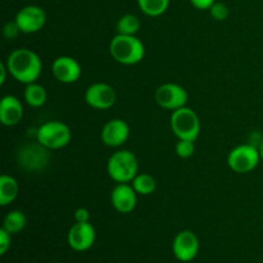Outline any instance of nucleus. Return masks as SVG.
<instances>
[{
	"instance_id": "f257e3e1",
	"label": "nucleus",
	"mask_w": 263,
	"mask_h": 263,
	"mask_svg": "<svg viewBox=\"0 0 263 263\" xmlns=\"http://www.w3.org/2000/svg\"><path fill=\"white\" fill-rule=\"evenodd\" d=\"M5 64L9 74L21 84H32L37 81L43 71V62L37 53L27 48L13 50L8 55Z\"/></svg>"
},
{
	"instance_id": "f03ea898",
	"label": "nucleus",
	"mask_w": 263,
	"mask_h": 263,
	"mask_svg": "<svg viewBox=\"0 0 263 263\" xmlns=\"http://www.w3.org/2000/svg\"><path fill=\"white\" fill-rule=\"evenodd\" d=\"M110 57L123 66L140 63L145 57V46L136 35L117 33L109 43Z\"/></svg>"
},
{
	"instance_id": "7ed1b4c3",
	"label": "nucleus",
	"mask_w": 263,
	"mask_h": 263,
	"mask_svg": "<svg viewBox=\"0 0 263 263\" xmlns=\"http://www.w3.org/2000/svg\"><path fill=\"white\" fill-rule=\"evenodd\" d=\"M107 172L117 184L131 182L139 174L138 158L127 149L115 152L107 162Z\"/></svg>"
},
{
	"instance_id": "20e7f679",
	"label": "nucleus",
	"mask_w": 263,
	"mask_h": 263,
	"mask_svg": "<svg viewBox=\"0 0 263 263\" xmlns=\"http://www.w3.org/2000/svg\"><path fill=\"white\" fill-rule=\"evenodd\" d=\"M170 125L172 133L179 140L195 141L200 134L199 117L194 109L186 105L171 113Z\"/></svg>"
},
{
	"instance_id": "39448f33",
	"label": "nucleus",
	"mask_w": 263,
	"mask_h": 263,
	"mask_svg": "<svg viewBox=\"0 0 263 263\" xmlns=\"http://www.w3.org/2000/svg\"><path fill=\"white\" fill-rule=\"evenodd\" d=\"M72 131L62 121H48L36 131V141L49 151H58L71 143Z\"/></svg>"
},
{
	"instance_id": "423d86ee",
	"label": "nucleus",
	"mask_w": 263,
	"mask_h": 263,
	"mask_svg": "<svg viewBox=\"0 0 263 263\" xmlns=\"http://www.w3.org/2000/svg\"><path fill=\"white\" fill-rule=\"evenodd\" d=\"M259 149L252 144H241L231 149L228 156V166L236 174H249L261 162Z\"/></svg>"
},
{
	"instance_id": "0eeeda50",
	"label": "nucleus",
	"mask_w": 263,
	"mask_h": 263,
	"mask_svg": "<svg viewBox=\"0 0 263 263\" xmlns=\"http://www.w3.org/2000/svg\"><path fill=\"white\" fill-rule=\"evenodd\" d=\"M154 99L161 108L174 112L186 105L189 95L181 85L175 84V82H166L156 90Z\"/></svg>"
},
{
	"instance_id": "6e6552de",
	"label": "nucleus",
	"mask_w": 263,
	"mask_h": 263,
	"mask_svg": "<svg viewBox=\"0 0 263 263\" xmlns=\"http://www.w3.org/2000/svg\"><path fill=\"white\" fill-rule=\"evenodd\" d=\"M117 94L115 87L105 82H95L85 91V102L97 110H107L116 104Z\"/></svg>"
},
{
	"instance_id": "1a4fd4ad",
	"label": "nucleus",
	"mask_w": 263,
	"mask_h": 263,
	"mask_svg": "<svg viewBox=\"0 0 263 263\" xmlns=\"http://www.w3.org/2000/svg\"><path fill=\"white\" fill-rule=\"evenodd\" d=\"M49 149L41 145L39 141L35 144H27L18 152V163L27 171H39L49 163Z\"/></svg>"
},
{
	"instance_id": "9d476101",
	"label": "nucleus",
	"mask_w": 263,
	"mask_h": 263,
	"mask_svg": "<svg viewBox=\"0 0 263 263\" xmlns=\"http://www.w3.org/2000/svg\"><path fill=\"white\" fill-rule=\"evenodd\" d=\"M14 21L22 33H35L45 26L46 13L39 5H26L18 10Z\"/></svg>"
},
{
	"instance_id": "9b49d317",
	"label": "nucleus",
	"mask_w": 263,
	"mask_h": 263,
	"mask_svg": "<svg viewBox=\"0 0 263 263\" xmlns=\"http://www.w3.org/2000/svg\"><path fill=\"white\" fill-rule=\"evenodd\" d=\"M97 231L90 222H76L67 234V243L74 252H86L94 246Z\"/></svg>"
},
{
	"instance_id": "f8f14e48",
	"label": "nucleus",
	"mask_w": 263,
	"mask_h": 263,
	"mask_svg": "<svg viewBox=\"0 0 263 263\" xmlns=\"http://www.w3.org/2000/svg\"><path fill=\"white\" fill-rule=\"evenodd\" d=\"M172 252L180 262H192L199 253V239L190 230L180 231L172 241Z\"/></svg>"
},
{
	"instance_id": "ddd939ff",
	"label": "nucleus",
	"mask_w": 263,
	"mask_h": 263,
	"mask_svg": "<svg viewBox=\"0 0 263 263\" xmlns=\"http://www.w3.org/2000/svg\"><path fill=\"white\" fill-rule=\"evenodd\" d=\"M51 73L57 81L62 84H74L82 74V68L79 62L69 55H61L54 59L51 64Z\"/></svg>"
},
{
	"instance_id": "4468645a",
	"label": "nucleus",
	"mask_w": 263,
	"mask_h": 263,
	"mask_svg": "<svg viewBox=\"0 0 263 263\" xmlns=\"http://www.w3.org/2000/svg\"><path fill=\"white\" fill-rule=\"evenodd\" d=\"M130 136V126L121 118L109 120L102 128L100 139L103 144L109 148H120L127 141Z\"/></svg>"
},
{
	"instance_id": "2eb2a0df",
	"label": "nucleus",
	"mask_w": 263,
	"mask_h": 263,
	"mask_svg": "<svg viewBox=\"0 0 263 263\" xmlns=\"http://www.w3.org/2000/svg\"><path fill=\"white\" fill-rule=\"evenodd\" d=\"M110 203L118 213L127 215L136 208L138 193L135 192L131 182L117 184L110 193Z\"/></svg>"
},
{
	"instance_id": "dca6fc26",
	"label": "nucleus",
	"mask_w": 263,
	"mask_h": 263,
	"mask_svg": "<svg viewBox=\"0 0 263 263\" xmlns=\"http://www.w3.org/2000/svg\"><path fill=\"white\" fill-rule=\"evenodd\" d=\"M23 118V105L14 95H5L0 102V122L7 127L18 125Z\"/></svg>"
},
{
	"instance_id": "f3484780",
	"label": "nucleus",
	"mask_w": 263,
	"mask_h": 263,
	"mask_svg": "<svg viewBox=\"0 0 263 263\" xmlns=\"http://www.w3.org/2000/svg\"><path fill=\"white\" fill-rule=\"evenodd\" d=\"M20 194V185L18 181L10 175L0 176V205L7 207L14 202Z\"/></svg>"
},
{
	"instance_id": "a211bd4d",
	"label": "nucleus",
	"mask_w": 263,
	"mask_h": 263,
	"mask_svg": "<svg viewBox=\"0 0 263 263\" xmlns=\"http://www.w3.org/2000/svg\"><path fill=\"white\" fill-rule=\"evenodd\" d=\"M23 98H25V102L27 105L32 108H40L48 100V92L43 85L32 82V84L26 85Z\"/></svg>"
},
{
	"instance_id": "6ab92c4d",
	"label": "nucleus",
	"mask_w": 263,
	"mask_h": 263,
	"mask_svg": "<svg viewBox=\"0 0 263 263\" xmlns=\"http://www.w3.org/2000/svg\"><path fill=\"white\" fill-rule=\"evenodd\" d=\"M26 223H27V218L26 215L22 211H10L7 216L4 217L3 221V229L7 230L10 235L13 234H18L26 228Z\"/></svg>"
},
{
	"instance_id": "aec40b11",
	"label": "nucleus",
	"mask_w": 263,
	"mask_h": 263,
	"mask_svg": "<svg viewBox=\"0 0 263 263\" xmlns=\"http://www.w3.org/2000/svg\"><path fill=\"white\" fill-rule=\"evenodd\" d=\"M131 185L138 195H151L157 189L156 179L149 174H138L135 179L131 181Z\"/></svg>"
},
{
	"instance_id": "412c9836",
	"label": "nucleus",
	"mask_w": 263,
	"mask_h": 263,
	"mask_svg": "<svg viewBox=\"0 0 263 263\" xmlns=\"http://www.w3.org/2000/svg\"><path fill=\"white\" fill-rule=\"evenodd\" d=\"M138 5L148 17H159L168 9L170 0H138Z\"/></svg>"
},
{
	"instance_id": "4be33fe9",
	"label": "nucleus",
	"mask_w": 263,
	"mask_h": 263,
	"mask_svg": "<svg viewBox=\"0 0 263 263\" xmlns=\"http://www.w3.org/2000/svg\"><path fill=\"white\" fill-rule=\"evenodd\" d=\"M140 20L134 14H125L118 20L116 25L117 33L121 35H136L140 30Z\"/></svg>"
},
{
	"instance_id": "5701e85b",
	"label": "nucleus",
	"mask_w": 263,
	"mask_h": 263,
	"mask_svg": "<svg viewBox=\"0 0 263 263\" xmlns=\"http://www.w3.org/2000/svg\"><path fill=\"white\" fill-rule=\"evenodd\" d=\"M175 152L182 159H187L194 156L195 141L192 140H179L175 145Z\"/></svg>"
},
{
	"instance_id": "b1692460",
	"label": "nucleus",
	"mask_w": 263,
	"mask_h": 263,
	"mask_svg": "<svg viewBox=\"0 0 263 263\" xmlns=\"http://www.w3.org/2000/svg\"><path fill=\"white\" fill-rule=\"evenodd\" d=\"M211 15L216 21H225L229 17V8L223 3L216 2L212 7L210 8Z\"/></svg>"
},
{
	"instance_id": "393cba45",
	"label": "nucleus",
	"mask_w": 263,
	"mask_h": 263,
	"mask_svg": "<svg viewBox=\"0 0 263 263\" xmlns=\"http://www.w3.org/2000/svg\"><path fill=\"white\" fill-rule=\"evenodd\" d=\"M20 33L22 32H21L20 27H18V25L15 23V21L5 23L4 28H3V35H4V37L8 39V40H14Z\"/></svg>"
},
{
	"instance_id": "a878e982",
	"label": "nucleus",
	"mask_w": 263,
	"mask_h": 263,
	"mask_svg": "<svg viewBox=\"0 0 263 263\" xmlns=\"http://www.w3.org/2000/svg\"><path fill=\"white\" fill-rule=\"evenodd\" d=\"M10 244H12V235L2 228V230H0V254L2 256H4L9 251Z\"/></svg>"
},
{
	"instance_id": "bb28decb",
	"label": "nucleus",
	"mask_w": 263,
	"mask_h": 263,
	"mask_svg": "<svg viewBox=\"0 0 263 263\" xmlns=\"http://www.w3.org/2000/svg\"><path fill=\"white\" fill-rule=\"evenodd\" d=\"M74 221L76 222H90V212L87 208L80 207L74 211Z\"/></svg>"
},
{
	"instance_id": "cd10ccee",
	"label": "nucleus",
	"mask_w": 263,
	"mask_h": 263,
	"mask_svg": "<svg viewBox=\"0 0 263 263\" xmlns=\"http://www.w3.org/2000/svg\"><path fill=\"white\" fill-rule=\"evenodd\" d=\"M192 5L199 10H207L216 3V0H190Z\"/></svg>"
},
{
	"instance_id": "c85d7f7f",
	"label": "nucleus",
	"mask_w": 263,
	"mask_h": 263,
	"mask_svg": "<svg viewBox=\"0 0 263 263\" xmlns=\"http://www.w3.org/2000/svg\"><path fill=\"white\" fill-rule=\"evenodd\" d=\"M9 73V71H8V67L7 64H5V62H2L0 63V85H4L5 81H7V74Z\"/></svg>"
},
{
	"instance_id": "c756f323",
	"label": "nucleus",
	"mask_w": 263,
	"mask_h": 263,
	"mask_svg": "<svg viewBox=\"0 0 263 263\" xmlns=\"http://www.w3.org/2000/svg\"><path fill=\"white\" fill-rule=\"evenodd\" d=\"M258 149H259V154H261V159L263 161V140L261 141V144H259Z\"/></svg>"
},
{
	"instance_id": "7c9ffc66",
	"label": "nucleus",
	"mask_w": 263,
	"mask_h": 263,
	"mask_svg": "<svg viewBox=\"0 0 263 263\" xmlns=\"http://www.w3.org/2000/svg\"><path fill=\"white\" fill-rule=\"evenodd\" d=\"M53 263H62V262H53Z\"/></svg>"
}]
</instances>
